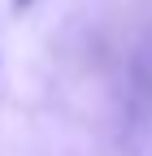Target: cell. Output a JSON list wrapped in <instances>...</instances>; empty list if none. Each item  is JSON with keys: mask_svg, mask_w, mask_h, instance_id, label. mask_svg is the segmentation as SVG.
Instances as JSON below:
<instances>
[{"mask_svg": "<svg viewBox=\"0 0 152 156\" xmlns=\"http://www.w3.org/2000/svg\"><path fill=\"white\" fill-rule=\"evenodd\" d=\"M26 5H31V0H13V9H26Z\"/></svg>", "mask_w": 152, "mask_h": 156, "instance_id": "6da1fadb", "label": "cell"}]
</instances>
